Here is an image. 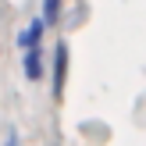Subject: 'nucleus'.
Masks as SVG:
<instances>
[{
    "label": "nucleus",
    "instance_id": "obj_1",
    "mask_svg": "<svg viewBox=\"0 0 146 146\" xmlns=\"http://www.w3.org/2000/svg\"><path fill=\"white\" fill-rule=\"evenodd\" d=\"M64 78H68V43L54 46V96H64Z\"/></svg>",
    "mask_w": 146,
    "mask_h": 146
},
{
    "label": "nucleus",
    "instance_id": "obj_2",
    "mask_svg": "<svg viewBox=\"0 0 146 146\" xmlns=\"http://www.w3.org/2000/svg\"><path fill=\"white\" fill-rule=\"evenodd\" d=\"M43 29H46V21H32V25L25 29V32H18V46L21 50H32V46H39V36H43Z\"/></svg>",
    "mask_w": 146,
    "mask_h": 146
},
{
    "label": "nucleus",
    "instance_id": "obj_3",
    "mask_svg": "<svg viewBox=\"0 0 146 146\" xmlns=\"http://www.w3.org/2000/svg\"><path fill=\"white\" fill-rule=\"evenodd\" d=\"M39 54H43L39 46L25 50V75H29V78H39V75H43V64H39Z\"/></svg>",
    "mask_w": 146,
    "mask_h": 146
},
{
    "label": "nucleus",
    "instance_id": "obj_4",
    "mask_svg": "<svg viewBox=\"0 0 146 146\" xmlns=\"http://www.w3.org/2000/svg\"><path fill=\"white\" fill-rule=\"evenodd\" d=\"M43 21L46 25H57L61 21V0H43Z\"/></svg>",
    "mask_w": 146,
    "mask_h": 146
},
{
    "label": "nucleus",
    "instance_id": "obj_5",
    "mask_svg": "<svg viewBox=\"0 0 146 146\" xmlns=\"http://www.w3.org/2000/svg\"><path fill=\"white\" fill-rule=\"evenodd\" d=\"M7 146H18V135L14 132H7Z\"/></svg>",
    "mask_w": 146,
    "mask_h": 146
}]
</instances>
